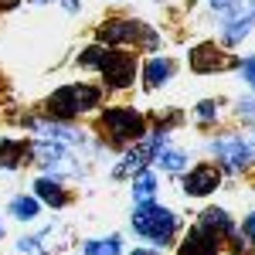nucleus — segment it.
<instances>
[{
  "label": "nucleus",
  "instance_id": "obj_1",
  "mask_svg": "<svg viewBox=\"0 0 255 255\" xmlns=\"http://www.w3.org/2000/svg\"><path fill=\"white\" fill-rule=\"evenodd\" d=\"M79 65H85V68H99L113 89H126L129 82L136 79V58H133V55L109 51V48H99V44H92V48L82 51Z\"/></svg>",
  "mask_w": 255,
  "mask_h": 255
},
{
  "label": "nucleus",
  "instance_id": "obj_2",
  "mask_svg": "<svg viewBox=\"0 0 255 255\" xmlns=\"http://www.w3.org/2000/svg\"><path fill=\"white\" fill-rule=\"evenodd\" d=\"M99 99H102V92L96 85H85V82L82 85H65L48 99V113L55 119H72V116H82V113L96 109Z\"/></svg>",
  "mask_w": 255,
  "mask_h": 255
},
{
  "label": "nucleus",
  "instance_id": "obj_3",
  "mask_svg": "<svg viewBox=\"0 0 255 255\" xmlns=\"http://www.w3.org/2000/svg\"><path fill=\"white\" fill-rule=\"evenodd\" d=\"M133 228H136V235L150 238V242H157V245H163V242H170L177 232V218L167 211V208H160V204H153V201H146V204H139L136 215H133Z\"/></svg>",
  "mask_w": 255,
  "mask_h": 255
},
{
  "label": "nucleus",
  "instance_id": "obj_4",
  "mask_svg": "<svg viewBox=\"0 0 255 255\" xmlns=\"http://www.w3.org/2000/svg\"><path fill=\"white\" fill-rule=\"evenodd\" d=\"M102 126L113 136V143H129V139H143L146 136V119L136 109H106L102 113Z\"/></svg>",
  "mask_w": 255,
  "mask_h": 255
},
{
  "label": "nucleus",
  "instance_id": "obj_5",
  "mask_svg": "<svg viewBox=\"0 0 255 255\" xmlns=\"http://www.w3.org/2000/svg\"><path fill=\"white\" fill-rule=\"evenodd\" d=\"M99 41L102 44H133V41H143L146 48H157V34L146 24H139V20H119V17L102 20Z\"/></svg>",
  "mask_w": 255,
  "mask_h": 255
},
{
  "label": "nucleus",
  "instance_id": "obj_6",
  "mask_svg": "<svg viewBox=\"0 0 255 255\" xmlns=\"http://www.w3.org/2000/svg\"><path fill=\"white\" fill-rule=\"evenodd\" d=\"M211 150H215L218 163H221L225 170H245L249 160L255 157L252 150H249V139H242V136H218L215 143H211Z\"/></svg>",
  "mask_w": 255,
  "mask_h": 255
},
{
  "label": "nucleus",
  "instance_id": "obj_7",
  "mask_svg": "<svg viewBox=\"0 0 255 255\" xmlns=\"http://www.w3.org/2000/svg\"><path fill=\"white\" fill-rule=\"evenodd\" d=\"M232 65H235V61L228 58L225 51H218V44H211V41H204V44L191 48V68H194L197 75L221 72V68H232Z\"/></svg>",
  "mask_w": 255,
  "mask_h": 255
},
{
  "label": "nucleus",
  "instance_id": "obj_8",
  "mask_svg": "<svg viewBox=\"0 0 255 255\" xmlns=\"http://www.w3.org/2000/svg\"><path fill=\"white\" fill-rule=\"evenodd\" d=\"M218 184H221V170H218L215 163H197L194 170L184 177V191L194 197H204V194H211V191H218Z\"/></svg>",
  "mask_w": 255,
  "mask_h": 255
},
{
  "label": "nucleus",
  "instance_id": "obj_9",
  "mask_svg": "<svg viewBox=\"0 0 255 255\" xmlns=\"http://www.w3.org/2000/svg\"><path fill=\"white\" fill-rule=\"evenodd\" d=\"M180 255H218V238L208 235L204 228H194V232H187V238H184Z\"/></svg>",
  "mask_w": 255,
  "mask_h": 255
},
{
  "label": "nucleus",
  "instance_id": "obj_10",
  "mask_svg": "<svg viewBox=\"0 0 255 255\" xmlns=\"http://www.w3.org/2000/svg\"><path fill=\"white\" fill-rule=\"evenodd\" d=\"M170 75H174V61L170 58H150L143 65V82H146V89H160Z\"/></svg>",
  "mask_w": 255,
  "mask_h": 255
},
{
  "label": "nucleus",
  "instance_id": "obj_11",
  "mask_svg": "<svg viewBox=\"0 0 255 255\" xmlns=\"http://www.w3.org/2000/svg\"><path fill=\"white\" fill-rule=\"evenodd\" d=\"M201 228L208 232V235H232V218L225 215L221 208H208L204 215H201Z\"/></svg>",
  "mask_w": 255,
  "mask_h": 255
},
{
  "label": "nucleus",
  "instance_id": "obj_12",
  "mask_svg": "<svg viewBox=\"0 0 255 255\" xmlns=\"http://www.w3.org/2000/svg\"><path fill=\"white\" fill-rule=\"evenodd\" d=\"M34 191H38V197L44 201V204H51V208H61L68 197H65V191H61V184H55V180H48V177H41L38 184H34Z\"/></svg>",
  "mask_w": 255,
  "mask_h": 255
},
{
  "label": "nucleus",
  "instance_id": "obj_13",
  "mask_svg": "<svg viewBox=\"0 0 255 255\" xmlns=\"http://www.w3.org/2000/svg\"><path fill=\"white\" fill-rule=\"evenodd\" d=\"M153 191H157V180L150 170H139L136 180H133V197H136L139 204H146V201H153Z\"/></svg>",
  "mask_w": 255,
  "mask_h": 255
},
{
  "label": "nucleus",
  "instance_id": "obj_14",
  "mask_svg": "<svg viewBox=\"0 0 255 255\" xmlns=\"http://www.w3.org/2000/svg\"><path fill=\"white\" fill-rule=\"evenodd\" d=\"M10 215L20 218V221L38 218V197H14V201H10Z\"/></svg>",
  "mask_w": 255,
  "mask_h": 255
},
{
  "label": "nucleus",
  "instance_id": "obj_15",
  "mask_svg": "<svg viewBox=\"0 0 255 255\" xmlns=\"http://www.w3.org/2000/svg\"><path fill=\"white\" fill-rule=\"evenodd\" d=\"M85 255H119V238H96V242H85Z\"/></svg>",
  "mask_w": 255,
  "mask_h": 255
},
{
  "label": "nucleus",
  "instance_id": "obj_16",
  "mask_svg": "<svg viewBox=\"0 0 255 255\" xmlns=\"http://www.w3.org/2000/svg\"><path fill=\"white\" fill-rule=\"evenodd\" d=\"M157 160H160L163 170H174V174H177V170H184V163H187V157H184L180 150H167V146L157 153Z\"/></svg>",
  "mask_w": 255,
  "mask_h": 255
},
{
  "label": "nucleus",
  "instance_id": "obj_17",
  "mask_svg": "<svg viewBox=\"0 0 255 255\" xmlns=\"http://www.w3.org/2000/svg\"><path fill=\"white\" fill-rule=\"evenodd\" d=\"M34 153H38V160L44 163V167H51L55 160H61V146H58V143H38Z\"/></svg>",
  "mask_w": 255,
  "mask_h": 255
},
{
  "label": "nucleus",
  "instance_id": "obj_18",
  "mask_svg": "<svg viewBox=\"0 0 255 255\" xmlns=\"http://www.w3.org/2000/svg\"><path fill=\"white\" fill-rule=\"evenodd\" d=\"M215 116H218V102H211V99H204V102L197 106V119H201V123H211Z\"/></svg>",
  "mask_w": 255,
  "mask_h": 255
},
{
  "label": "nucleus",
  "instance_id": "obj_19",
  "mask_svg": "<svg viewBox=\"0 0 255 255\" xmlns=\"http://www.w3.org/2000/svg\"><path fill=\"white\" fill-rule=\"evenodd\" d=\"M242 79L249 82V89H255V55H249L242 61Z\"/></svg>",
  "mask_w": 255,
  "mask_h": 255
},
{
  "label": "nucleus",
  "instance_id": "obj_20",
  "mask_svg": "<svg viewBox=\"0 0 255 255\" xmlns=\"http://www.w3.org/2000/svg\"><path fill=\"white\" fill-rule=\"evenodd\" d=\"M242 238H245V242H252L255 245V211L249 218H245V225H242Z\"/></svg>",
  "mask_w": 255,
  "mask_h": 255
},
{
  "label": "nucleus",
  "instance_id": "obj_21",
  "mask_svg": "<svg viewBox=\"0 0 255 255\" xmlns=\"http://www.w3.org/2000/svg\"><path fill=\"white\" fill-rule=\"evenodd\" d=\"M17 249H20V252H38V249H41V235H34V238H20Z\"/></svg>",
  "mask_w": 255,
  "mask_h": 255
},
{
  "label": "nucleus",
  "instance_id": "obj_22",
  "mask_svg": "<svg viewBox=\"0 0 255 255\" xmlns=\"http://www.w3.org/2000/svg\"><path fill=\"white\" fill-rule=\"evenodd\" d=\"M238 113H242V116H255V96L242 99V102H238Z\"/></svg>",
  "mask_w": 255,
  "mask_h": 255
},
{
  "label": "nucleus",
  "instance_id": "obj_23",
  "mask_svg": "<svg viewBox=\"0 0 255 255\" xmlns=\"http://www.w3.org/2000/svg\"><path fill=\"white\" fill-rule=\"evenodd\" d=\"M61 3H65L68 10H79V0H61Z\"/></svg>",
  "mask_w": 255,
  "mask_h": 255
},
{
  "label": "nucleus",
  "instance_id": "obj_24",
  "mask_svg": "<svg viewBox=\"0 0 255 255\" xmlns=\"http://www.w3.org/2000/svg\"><path fill=\"white\" fill-rule=\"evenodd\" d=\"M0 7H3V10H10V7H17V0H0Z\"/></svg>",
  "mask_w": 255,
  "mask_h": 255
},
{
  "label": "nucleus",
  "instance_id": "obj_25",
  "mask_svg": "<svg viewBox=\"0 0 255 255\" xmlns=\"http://www.w3.org/2000/svg\"><path fill=\"white\" fill-rule=\"evenodd\" d=\"M249 150H252V153H255V133H252V136H249Z\"/></svg>",
  "mask_w": 255,
  "mask_h": 255
},
{
  "label": "nucleus",
  "instance_id": "obj_26",
  "mask_svg": "<svg viewBox=\"0 0 255 255\" xmlns=\"http://www.w3.org/2000/svg\"><path fill=\"white\" fill-rule=\"evenodd\" d=\"M133 255H153V252H133Z\"/></svg>",
  "mask_w": 255,
  "mask_h": 255
},
{
  "label": "nucleus",
  "instance_id": "obj_27",
  "mask_svg": "<svg viewBox=\"0 0 255 255\" xmlns=\"http://www.w3.org/2000/svg\"><path fill=\"white\" fill-rule=\"evenodd\" d=\"M0 235H3V225H0Z\"/></svg>",
  "mask_w": 255,
  "mask_h": 255
}]
</instances>
